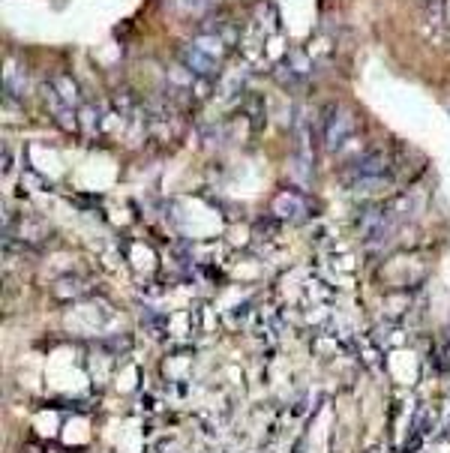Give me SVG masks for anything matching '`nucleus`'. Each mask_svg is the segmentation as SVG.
Here are the masks:
<instances>
[{
    "label": "nucleus",
    "mask_w": 450,
    "mask_h": 453,
    "mask_svg": "<svg viewBox=\"0 0 450 453\" xmlns=\"http://www.w3.org/2000/svg\"><path fill=\"white\" fill-rule=\"evenodd\" d=\"M357 129V120L352 109H346V105H333L331 114H327L324 120V148L331 153H339L342 148H348L352 144V135Z\"/></svg>",
    "instance_id": "obj_1"
},
{
    "label": "nucleus",
    "mask_w": 450,
    "mask_h": 453,
    "mask_svg": "<svg viewBox=\"0 0 450 453\" xmlns=\"http://www.w3.org/2000/svg\"><path fill=\"white\" fill-rule=\"evenodd\" d=\"M180 64L193 75H198V79H210V75H217V69H219V58H213L210 51H204L198 42H189L180 49Z\"/></svg>",
    "instance_id": "obj_2"
},
{
    "label": "nucleus",
    "mask_w": 450,
    "mask_h": 453,
    "mask_svg": "<svg viewBox=\"0 0 450 453\" xmlns=\"http://www.w3.org/2000/svg\"><path fill=\"white\" fill-rule=\"evenodd\" d=\"M49 84L75 109V103H79V84H75L70 75H55V79H49Z\"/></svg>",
    "instance_id": "obj_5"
},
{
    "label": "nucleus",
    "mask_w": 450,
    "mask_h": 453,
    "mask_svg": "<svg viewBox=\"0 0 450 453\" xmlns=\"http://www.w3.org/2000/svg\"><path fill=\"white\" fill-rule=\"evenodd\" d=\"M273 213H277L279 219H307L309 204H307V198L301 193H294V189H282V193L273 198Z\"/></svg>",
    "instance_id": "obj_3"
},
{
    "label": "nucleus",
    "mask_w": 450,
    "mask_h": 453,
    "mask_svg": "<svg viewBox=\"0 0 450 453\" xmlns=\"http://www.w3.org/2000/svg\"><path fill=\"white\" fill-rule=\"evenodd\" d=\"M217 4L219 0H172V10L178 15H208Z\"/></svg>",
    "instance_id": "obj_4"
}]
</instances>
